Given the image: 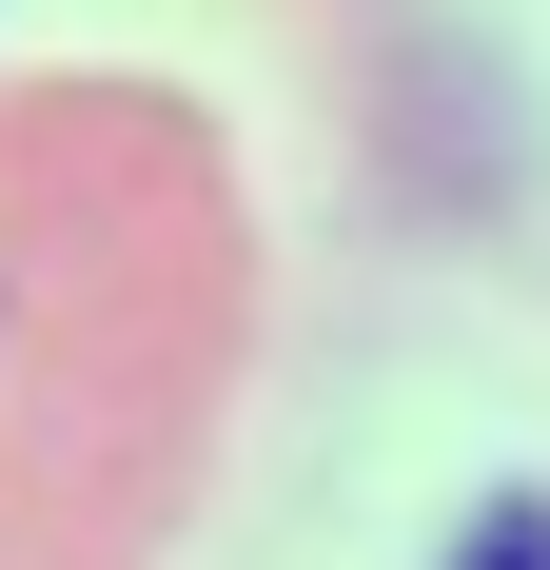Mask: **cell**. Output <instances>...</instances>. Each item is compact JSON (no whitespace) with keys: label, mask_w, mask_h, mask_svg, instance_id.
I'll list each match as a JSON object with an SVG mask.
<instances>
[{"label":"cell","mask_w":550,"mask_h":570,"mask_svg":"<svg viewBox=\"0 0 550 570\" xmlns=\"http://www.w3.org/2000/svg\"><path fill=\"white\" fill-rule=\"evenodd\" d=\"M472 570H550V512H492V531H472Z\"/></svg>","instance_id":"cell-1"}]
</instances>
